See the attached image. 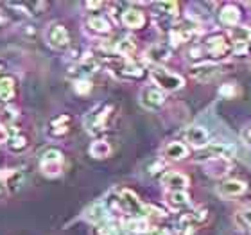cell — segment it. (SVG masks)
Masks as SVG:
<instances>
[{
  "mask_svg": "<svg viewBox=\"0 0 251 235\" xmlns=\"http://www.w3.org/2000/svg\"><path fill=\"white\" fill-rule=\"evenodd\" d=\"M111 113H113V106L111 104H106V103L97 104L94 110H90L83 119V124H84V128H86V131L92 133V135H97L100 131H104Z\"/></svg>",
  "mask_w": 251,
  "mask_h": 235,
  "instance_id": "6da1fadb",
  "label": "cell"
},
{
  "mask_svg": "<svg viewBox=\"0 0 251 235\" xmlns=\"http://www.w3.org/2000/svg\"><path fill=\"white\" fill-rule=\"evenodd\" d=\"M151 76V81L156 84L158 90H162L163 94L165 92H178L185 86V79L179 76V74L169 72L167 68L163 67H154L149 72Z\"/></svg>",
  "mask_w": 251,
  "mask_h": 235,
  "instance_id": "7a4b0ae2",
  "label": "cell"
},
{
  "mask_svg": "<svg viewBox=\"0 0 251 235\" xmlns=\"http://www.w3.org/2000/svg\"><path fill=\"white\" fill-rule=\"evenodd\" d=\"M115 205L129 217H146V205L129 188H122L115 196Z\"/></svg>",
  "mask_w": 251,
  "mask_h": 235,
  "instance_id": "3957f363",
  "label": "cell"
},
{
  "mask_svg": "<svg viewBox=\"0 0 251 235\" xmlns=\"http://www.w3.org/2000/svg\"><path fill=\"white\" fill-rule=\"evenodd\" d=\"M237 147L233 144H228V142H210L208 146H204L203 149H199L194 157V162L204 163L206 160H212V158H231L235 157Z\"/></svg>",
  "mask_w": 251,
  "mask_h": 235,
  "instance_id": "277c9868",
  "label": "cell"
},
{
  "mask_svg": "<svg viewBox=\"0 0 251 235\" xmlns=\"http://www.w3.org/2000/svg\"><path fill=\"white\" fill-rule=\"evenodd\" d=\"M225 65L223 63H214V61H204L198 63L190 68V76L199 83H208L212 79L219 78L221 74H225Z\"/></svg>",
  "mask_w": 251,
  "mask_h": 235,
  "instance_id": "5b68a950",
  "label": "cell"
},
{
  "mask_svg": "<svg viewBox=\"0 0 251 235\" xmlns=\"http://www.w3.org/2000/svg\"><path fill=\"white\" fill-rule=\"evenodd\" d=\"M203 51L215 59H223L231 52V45L223 34H210L203 42Z\"/></svg>",
  "mask_w": 251,
  "mask_h": 235,
  "instance_id": "8992f818",
  "label": "cell"
},
{
  "mask_svg": "<svg viewBox=\"0 0 251 235\" xmlns=\"http://www.w3.org/2000/svg\"><path fill=\"white\" fill-rule=\"evenodd\" d=\"M45 42L56 51H63L70 45V34H68L67 27L61 24H50L45 29Z\"/></svg>",
  "mask_w": 251,
  "mask_h": 235,
  "instance_id": "52a82bcc",
  "label": "cell"
},
{
  "mask_svg": "<svg viewBox=\"0 0 251 235\" xmlns=\"http://www.w3.org/2000/svg\"><path fill=\"white\" fill-rule=\"evenodd\" d=\"M251 43V27L248 26H235L230 29V45L235 54L248 52Z\"/></svg>",
  "mask_w": 251,
  "mask_h": 235,
  "instance_id": "ba28073f",
  "label": "cell"
},
{
  "mask_svg": "<svg viewBox=\"0 0 251 235\" xmlns=\"http://www.w3.org/2000/svg\"><path fill=\"white\" fill-rule=\"evenodd\" d=\"M110 67L113 68L111 72H115L119 78L124 79H138L144 76V68L129 61L127 58H115L113 61H110Z\"/></svg>",
  "mask_w": 251,
  "mask_h": 235,
  "instance_id": "9c48e42d",
  "label": "cell"
},
{
  "mask_svg": "<svg viewBox=\"0 0 251 235\" xmlns=\"http://www.w3.org/2000/svg\"><path fill=\"white\" fill-rule=\"evenodd\" d=\"M217 194L221 198L225 199H231V198H239L248 190L246 182L242 180H237V178H230V180H223V182L217 185Z\"/></svg>",
  "mask_w": 251,
  "mask_h": 235,
  "instance_id": "30bf717a",
  "label": "cell"
},
{
  "mask_svg": "<svg viewBox=\"0 0 251 235\" xmlns=\"http://www.w3.org/2000/svg\"><path fill=\"white\" fill-rule=\"evenodd\" d=\"M165 103V94L162 90H158L156 86H146L142 88L140 92V104L146 108V110H160Z\"/></svg>",
  "mask_w": 251,
  "mask_h": 235,
  "instance_id": "8fae6325",
  "label": "cell"
},
{
  "mask_svg": "<svg viewBox=\"0 0 251 235\" xmlns=\"http://www.w3.org/2000/svg\"><path fill=\"white\" fill-rule=\"evenodd\" d=\"M204 173L208 174L210 178L214 180H221L230 174V171L233 169V163L228 158H212V160H206L203 163Z\"/></svg>",
  "mask_w": 251,
  "mask_h": 235,
  "instance_id": "7c38bea8",
  "label": "cell"
},
{
  "mask_svg": "<svg viewBox=\"0 0 251 235\" xmlns=\"http://www.w3.org/2000/svg\"><path fill=\"white\" fill-rule=\"evenodd\" d=\"M171 54H173V51H171L167 43H152L151 47L144 52V58H146V61L160 67V65H163L165 61L171 59Z\"/></svg>",
  "mask_w": 251,
  "mask_h": 235,
  "instance_id": "4fadbf2b",
  "label": "cell"
},
{
  "mask_svg": "<svg viewBox=\"0 0 251 235\" xmlns=\"http://www.w3.org/2000/svg\"><path fill=\"white\" fill-rule=\"evenodd\" d=\"M188 176H185L183 173H178V171H167V173L162 176V185L167 188V192H178V190H187Z\"/></svg>",
  "mask_w": 251,
  "mask_h": 235,
  "instance_id": "5bb4252c",
  "label": "cell"
},
{
  "mask_svg": "<svg viewBox=\"0 0 251 235\" xmlns=\"http://www.w3.org/2000/svg\"><path fill=\"white\" fill-rule=\"evenodd\" d=\"M185 140L196 149H203L204 146L210 144V133L204 130L203 126H190L185 130Z\"/></svg>",
  "mask_w": 251,
  "mask_h": 235,
  "instance_id": "9a60e30c",
  "label": "cell"
},
{
  "mask_svg": "<svg viewBox=\"0 0 251 235\" xmlns=\"http://www.w3.org/2000/svg\"><path fill=\"white\" fill-rule=\"evenodd\" d=\"M239 20H241V9L237 7V5L233 4H226L221 7L219 11V22L221 26L228 27V29H231V27L239 26Z\"/></svg>",
  "mask_w": 251,
  "mask_h": 235,
  "instance_id": "2e32d148",
  "label": "cell"
},
{
  "mask_svg": "<svg viewBox=\"0 0 251 235\" xmlns=\"http://www.w3.org/2000/svg\"><path fill=\"white\" fill-rule=\"evenodd\" d=\"M163 158L169 162H179L183 158L188 157V147L183 142H169L167 146L163 147Z\"/></svg>",
  "mask_w": 251,
  "mask_h": 235,
  "instance_id": "e0dca14e",
  "label": "cell"
},
{
  "mask_svg": "<svg viewBox=\"0 0 251 235\" xmlns=\"http://www.w3.org/2000/svg\"><path fill=\"white\" fill-rule=\"evenodd\" d=\"M122 24L127 29H140L146 24V16H144V13L140 9L131 7V9H126L122 13Z\"/></svg>",
  "mask_w": 251,
  "mask_h": 235,
  "instance_id": "ac0fdd59",
  "label": "cell"
},
{
  "mask_svg": "<svg viewBox=\"0 0 251 235\" xmlns=\"http://www.w3.org/2000/svg\"><path fill=\"white\" fill-rule=\"evenodd\" d=\"M106 217H108V210L104 203H94L84 210V219L92 225H100L102 221H106Z\"/></svg>",
  "mask_w": 251,
  "mask_h": 235,
  "instance_id": "d6986e66",
  "label": "cell"
},
{
  "mask_svg": "<svg viewBox=\"0 0 251 235\" xmlns=\"http://www.w3.org/2000/svg\"><path fill=\"white\" fill-rule=\"evenodd\" d=\"M165 203L173 210H183L190 205V196L187 190H178V192H167L165 194Z\"/></svg>",
  "mask_w": 251,
  "mask_h": 235,
  "instance_id": "ffe728a7",
  "label": "cell"
},
{
  "mask_svg": "<svg viewBox=\"0 0 251 235\" xmlns=\"http://www.w3.org/2000/svg\"><path fill=\"white\" fill-rule=\"evenodd\" d=\"M124 228L135 235H146L151 232V225L146 217H127L124 221Z\"/></svg>",
  "mask_w": 251,
  "mask_h": 235,
  "instance_id": "44dd1931",
  "label": "cell"
},
{
  "mask_svg": "<svg viewBox=\"0 0 251 235\" xmlns=\"http://www.w3.org/2000/svg\"><path fill=\"white\" fill-rule=\"evenodd\" d=\"M135 51H136V45L133 38H122V40H119L113 45V52L119 54V58H129Z\"/></svg>",
  "mask_w": 251,
  "mask_h": 235,
  "instance_id": "7402d4cb",
  "label": "cell"
},
{
  "mask_svg": "<svg viewBox=\"0 0 251 235\" xmlns=\"http://www.w3.org/2000/svg\"><path fill=\"white\" fill-rule=\"evenodd\" d=\"M90 157L97 158V160H104L111 155V146L106 140H95L88 149Z\"/></svg>",
  "mask_w": 251,
  "mask_h": 235,
  "instance_id": "603a6c76",
  "label": "cell"
},
{
  "mask_svg": "<svg viewBox=\"0 0 251 235\" xmlns=\"http://www.w3.org/2000/svg\"><path fill=\"white\" fill-rule=\"evenodd\" d=\"M24 180H25L24 173H22V171H18V169H15V171H9V173L4 176V185L7 187V190H11V192H16V190L24 185Z\"/></svg>",
  "mask_w": 251,
  "mask_h": 235,
  "instance_id": "cb8c5ba5",
  "label": "cell"
},
{
  "mask_svg": "<svg viewBox=\"0 0 251 235\" xmlns=\"http://www.w3.org/2000/svg\"><path fill=\"white\" fill-rule=\"evenodd\" d=\"M15 95V81L9 76L0 78V103H9Z\"/></svg>",
  "mask_w": 251,
  "mask_h": 235,
  "instance_id": "d4e9b609",
  "label": "cell"
},
{
  "mask_svg": "<svg viewBox=\"0 0 251 235\" xmlns=\"http://www.w3.org/2000/svg\"><path fill=\"white\" fill-rule=\"evenodd\" d=\"M86 26H88L90 31L97 32V34H108L111 31L110 22L106 20L104 16H92V18H88Z\"/></svg>",
  "mask_w": 251,
  "mask_h": 235,
  "instance_id": "484cf974",
  "label": "cell"
},
{
  "mask_svg": "<svg viewBox=\"0 0 251 235\" xmlns=\"http://www.w3.org/2000/svg\"><path fill=\"white\" fill-rule=\"evenodd\" d=\"M233 221L242 230L251 228V207H242V209L237 210L235 215H233Z\"/></svg>",
  "mask_w": 251,
  "mask_h": 235,
  "instance_id": "4316f807",
  "label": "cell"
},
{
  "mask_svg": "<svg viewBox=\"0 0 251 235\" xmlns=\"http://www.w3.org/2000/svg\"><path fill=\"white\" fill-rule=\"evenodd\" d=\"M68 117L67 115H59L58 119H54L50 122V128H49V133L52 136H61L68 131Z\"/></svg>",
  "mask_w": 251,
  "mask_h": 235,
  "instance_id": "83f0119b",
  "label": "cell"
},
{
  "mask_svg": "<svg viewBox=\"0 0 251 235\" xmlns=\"http://www.w3.org/2000/svg\"><path fill=\"white\" fill-rule=\"evenodd\" d=\"M154 7L160 11V15L167 16V18H176L178 16V2H171V0H167V2H156Z\"/></svg>",
  "mask_w": 251,
  "mask_h": 235,
  "instance_id": "f1b7e54d",
  "label": "cell"
},
{
  "mask_svg": "<svg viewBox=\"0 0 251 235\" xmlns=\"http://www.w3.org/2000/svg\"><path fill=\"white\" fill-rule=\"evenodd\" d=\"M7 147L11 153H22L27 147V138L20 133H15L13 136L7 138Z\"/></svg>",
  "mask_w": 251,
  "mask_h": 235,
  "instance_id": "f546056e",
  "label": "cell"
},
{
  "mask_svg": "<svg viewBox=\"0 0 251 235\" xmlns=\"http://www.w3.org/2000/svg\"><path fill=\"white\" fill-rule=\"evenodd\" d=\"M40 169L45 176H59L63 171V162H42L40 163Z\"/></svg>",
  "mask_w": 251,
  "mask_h": 235,
  "instance_id": "4dcf8cb0",
  "label": "cell"
},
{
  "mask_svg": "<svg viewBox=\"0 0 251 235\" xmlns=\"http://www.w3.org/2000/svg\"><path fill=\"white\" fill-rule=\"evenodd\" d=\"M16 119V110L11 106H2L0 108V126H9Z\"/></svg>",
  "mask_w": 251,
  "mask_h": 235,
  "instance_id": "1f68e13d",
  "label": "cell"
},
{
  "mask_svg": "<svg viewBox=\"0 0 251 235\" xmlns=\"http://www.w3.org/2000/svg\"><path fill=\"white\" fill-rule=\"evenodd\" d=\"M18 7H22V13H25L31 16H36L38 13H42V9L45 7L43 2H27V4H18Z\"/></svg>",
  "mask_w": 251,
  "mask_h": 235,
  "instance_id": "d6a6232c",
  "label": "cell"
},
{
  "mask_svg": "<svg viewBox=\"0 0 251 235\" xmlns=\"http://www.w3.org/2000/svg\"><path fill=\"white\" fill-rule=\"evenodd\" d=\"M74 90H75L79 95H86V94H90V90H92V83H90L88 79H77V81L74 83Z\"/></svg>",
  "mask_w": 251,
  "mask_h": 235,
  "instance_id": "836d02e7",
  "label": "cell"
},
{
  "mask_svg": "<svg viewBox=\"0 0 251 235\" xmlns=\"http://www.w3.org/2000/svg\"><path fill=\"white\" fill-rule=\"evenodd\" d=\"M219 95L225 99H233L237 95V86L233 83H226L219 88Z\"/></svg>",
  "mask_w": 251,
  "mask_h": 235,
  "instance_id": "e575fe53",
  "label": "cell"
},
{
  "mask_svg": "<svg viewBox=\"0 0 251 235\" xmlns=\"http://www.w3.org/2000/svg\"><path fill=\"white\" fill-rule=\"evenodd\" d=\"M42 162H63V153L58 149H49L43 153Z\"/></svg>",
  "mask_w": 251,
  "mask_h": 235,
  "instance_id": "d590c367",
  "label": "cell"
},
{
  "mask_svg": "<svg viewBox=\"0 0 251 235\" xmlns=\"http://www.w3.org/2000/svg\"><path fill=\"white\" fill-rule=\"evenodd\" d=\"M7 138H9V131L5 130L4 126H0V144L7 142Z\"/></svg>",
  "mask_w": 251,
  "mask_h": 235,
  "instance_id": "8d00e7d4",
  "label": "cell"
},
{
  "mask_svg": "<svg viewBox=\"0 0 251 235\" xmlns=\"http://www.w3.org/2000/svg\"><path fill=\"white\" fill-rule=\"evenodd\" d=\"M86 7L88 9H99V7H102V4L100 2H86Z\"/></svg>",
  "mask_w": 251,
  "mask_h": 235,
  "instance_id": "74e56055",
  "label": "cell"
},
{
  "mask_svg": "<svg viewBox=\"0 0 251 235\" xmlns=\"http://www.w3.org/2000/svg\"><path fill=\"white\" fill-rule=\"evenodd\" d=\"M246 138H248V144L251 146V128L248 130V136H246Z\"/></svg>",
  "mask_w": 251,
  "mask_h": 235,
  "instance_id": "f35d334b",
  "label": "cell"
}]
</instances>
